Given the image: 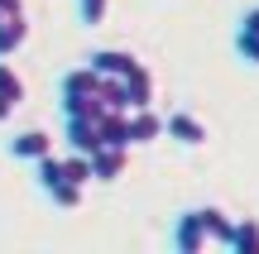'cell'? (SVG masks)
<instances>
[{"label":"cell","instance_id":"cell-11","mask_svg":"<svg viewBox=\"0 0 259 254\" xmlns=\"http://www.w3.org/2000/svg\"><path fill=\"white\" fill-rule=\"evenodd\" d=\"M226 249H235V254H259V221H254V216L235 221V230H231V245H226Z\"/></svg>","mask_w":259,"mask_h":254},{"label":"cell","instance_id":"cell-13","mask_svg":"<svg viewBox=\"0 0 259 254\" xmlns=\"http://www.w3.org/2000/svg\"><path fill=\"white\" fill-rule=\"evenodd\" d=\"M48 192V201H53V207H67V211H72V207H82V197H87V187H77V182H53V187H44Z\"/></svg>","mask_w":259,"mask_h":254},{"label":"cell","instance_id":"cell-16","mask_svg":"<svg viewBox=\"0 0 259 254\" xmlns=\"http://www.w3.org/2000/svg\"><path fill=\"white\" fill-rule=\"evenodd\" d=\"M235 53H240L250 67H259V34L254 29H235Z\"/></svg>","mask_w":259,"mask_h":254},{"label":"cell","instance_id":"cell-15","mask_svg":"<svg viewBox=\"0 0 259 254\" xmlns=\"http://www.w3.org/2000/svg\"><path fill=\"white\" fill-rule=\"evenodd\" d=\"M106 15H111V0H77V19H82L87 29L106 24Z\"/></svg>","mask_w":259,"mask_h":254},{"label":"cell","instance_id":"cell-2","mask_svg":"<svg viewBox=\"0 0 259 254\" xmlns=\"http://www.w3.org/2000/svg\"><path fill=\"white\" fill-rule=\"evenodd\" d=\"M173 245L183 249V254H202L206 245H211V235H206V221H202V211H183V216L173 221Z\"/></svg>","mask_w":259,"mask_h":254},{"label":"cell","instance_id":"cell-14","mask_svg":"<svg viewBox=\"0 0 259 254\" xmlns=\"http://www.w3.org/2000/svg\"><path fill=\"white\" fill-rule=\"evenodd\" d=\"M0 96H5L10 106H19V101H24V77H19L15 67L5 63V58H0Z\"/></svg>","mask_w":259,"mask_h":254},{"label":"cell","instance_id":"cell-4","mask_svg":"<svg viewBox=\"0 0 259 254\" xmlns=\"http://www.w3.org/2000/svg\"><path fill=\"white\" fill-rule=\"evenodd\" d=\"M130 168V144H101L92 154V182H115Z\"/></svg>","mask_w":259,"mask_h":254},{"label":"cell","instance_id":"cell-9","mask_svg":"<svg viewBox=\"0 0 259 254\" xmlns=\"http://www.w3.org/2000/svg\"><path fill=\"white\" fill-rule=\"evenodd\" d=\"M87 63H92L101 77H125L130 67L139 63V58H135V53H125V48H96V53L87 58Z\"/></svg>","mask_w":259,"mask_h":254},{"label":"cell","instance_id":"cell-6","mask_svg":"<svg viewBox=\"0 0 259 254\" xmlns=\"http://www.w3.org/2000/svg\"><path fill=\"white\" fill-rule=\"evenodd\" d=\"M44 154H53V134H44V130H24L10 139V159H19V163H38Z\"/></svg>","mask_w":259,"mask_h":254},{"label":"cell","instance_id":"cell-10","mask_svg":"<svg viewBox=\"0 0 259 254\" xmlns=\"http://www.w3.org/2000/svg\"><path fill=\"white\" fill-rule=\"evenodd\" d=\"M24 38H29L24 10H19V15H10V19H0V58H15L19 48H24Z\"/></svg>","mask_w":259,"mask_h":254},{"label":"cell","instance_id":"cell-7","mask_svg":"<svg viewBox=\"0 0 259 254\" xmlns=\"http://www.w3.org/2000/svg\"><path fill=\"white\" fill-rule=\"evenodd\" d=\"M120 82H125V101H130V111H139V106H154V72H149L144 63H135V67L120 77Z\"/></svg>","mask_w":259,"mask_h":254},{"label":"cell","instance_id":"cell-18","mask_svg":"<svg viewBox=\"0 0 259 254\" xmlns=\"http://www.w3.org/2000/svg\"><path fill=\"white\" fill-rule=\"evenodd\" d=\"M10 115H15V106H10V101H5V96H0V125H5V120H10Z\"/></svg>","mask_w":259,"mask_h":254},{"label":"cell","instance_id":"cell-1","mask_svg":"<svg viewBox=\"0 0 259 254\" xmlns=\"http://www.w3.org/2000/svg\"><path fill=\"white\" fill-rule=\"evenodd\" d=\"M63 139L77 154H96L101 149V115H63Z\"/></svg>","mask_w":259,"mask_h":254},{"label":"cell","instance_id":"cell-3","mask_svg":"<svg viewBox=\"0 0 259 254\" xmlns=\"http://www.w3.org/2000/svg\"><path fill=\"white\" fill-rule=\"evenodd\" d=\"M158 134H163V115H158L154 106L125 111V144H130V149H135V144H154Z\"/></svg>","mask_w":259,"mask_h":254},{"label":"cell","instance_id":"cell-8","mask_svg":"<svg viewBox=\"0 0 259 254\" xmlns=\"http://www.w3.org/2000/svg\"><path fill=\"white\" fill-rule=\"evenodd\" d=\"M58 96H101V72H96L92 63H82V67H72V72H63Z\"/></svg>","mask_w":259,"mask_h":254},{"label":"cell","instance_id":"cell-5","mask_svg":"<svg viewBox=\"0 0 259 254\" xmlns=\"http://www.w3.org/2000/svg\"><path fill=\"white\" fill-rule=\"evenodd\" d=\"M163 134H168V139H178L183 149H202V144H206V125L197 120L192 111H173L163 120Z\"/></svg>","mask_w":259,"mask_h":254},{"label":"cell","instance_id":"cell-12","mask_svg":"<svg viewBox=\"0 0 259 254\" xmlns=\"http://www.w3.org/2000/svg\"><path fill=\"white\" fill-rule=\"evenodd\" d=\"M202 211V221H206V235L216 240V245H231V230H235V221L226 216L221 207H197Z\"/></svg>","mask_w":259,"mask_h":254},{"label":"cell","instance_id":"cell-17","mask_svg":"<svg viewBox=\"0 0 259 254\" xmlns=\"http://www.w3.org/2000/svg\"><path fill=\"white\" fill-rule=\"evenodd\" d=\"M24 10V0H0V19H10V15H19Z\"/></svg>","mask_w":259,"mask_h":254}]
</instances>
